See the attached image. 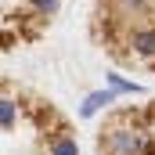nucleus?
<instances>
[{
	"label": "nucleus",
	"instance_id": "f257e3e1",
	"mask_svg": "<svg viewBox=\"0 0 155 155\" xmlns=\"http://www.w3.org/2000/svg\"><path fill=\"white\" fill-rule=\"evenodd\" d=\"M0 155H79L61 108L25 79L0 69Z\"/></svg>",
	"mask_w": 155,
	"mask_h": 155
},
{
	"label": "nucleus",
	"instance_id": "f03ea898",
	"mask_svg": "<svg viewBox=\"0 0 155 155\" xmlns=\"http://www.w3.org/2000/svg\"><path fill=\"white\" fill-rule=\"evenodd\" d=\"M65 0H0V65L51 33Z\"/></svg>",
	"mask_w": 155,
	"mask_h": 155
}]
</instances>
